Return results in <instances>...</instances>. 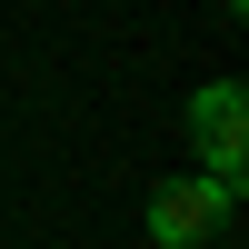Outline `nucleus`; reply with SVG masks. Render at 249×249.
<instances>
[{
  "instance_id": "1",
  "label": "nucleus",
  "mask_w": 249,
  "mask_h": 249,
  "mask_svg": "<svg viewBox=\"0 0 249 249\" xmlns=\"http://www.w3.org/2000/svg\"><path fill=\"white\" fill-rule=\"evenodd\" d=\"M230 210H239V179H160L150 190V239L160 249H199V239H219L230 230Z\"/></svg>"
},
{
  "instance_id": "2",
  "label": "nucleus",
  "mask_w": 249,
  "mask_h": 249,
  "mask_svg": "<svg viewBox=\"0 0 249 249\" xmlns=\"http://www.w3.org/2000/svg\"><path fill=\"white\" fill-rule=\"evenodd\" d=\"M190 140H199V160H210V179H239V160H249V90L239 80L190 90Z\"/></svg>"
}]
</instances>
